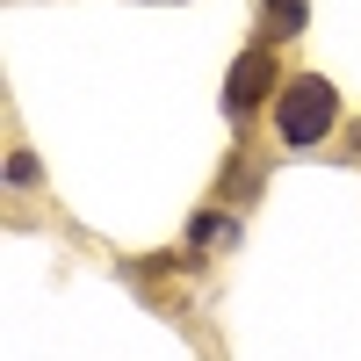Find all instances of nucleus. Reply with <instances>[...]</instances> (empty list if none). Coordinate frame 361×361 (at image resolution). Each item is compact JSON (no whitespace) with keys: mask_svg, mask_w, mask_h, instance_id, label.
<instances>
[{"mask_svg":"<svg viewBox=\"0 0 361 361\" xmlns=\"http://www.w3.org/2000/svg\"><path fill=\"white\" fill-rule=\"evenodd\" d=\"M275 94H282L275 44H246V51L231 58V73H224V116H231V123H246V116L275 109Z\"/></svg>","mask_w":361,"mask_h":361,"instance_id":"obj_2","label":"nucleus"},{"mask_svg":"<svg viewBox=\"0 0 361 361\" xmlns=\"http://www.w3.org/2000/svg\"><path fill=\"white\" fill-rule=\"evenodd\" d=\"M29 180H37V159L15 145V152H8V188H29Z\"/></svg>","mask_w":361,"mask_h":361,"instance_id":"obj_5","label":"nucleus"},{"mask_svg":"<svg viewBox=\"0 0 361 361\" xmlns=\"http://www.w3.org/2000/svg\"><path fill=\"white\" fill-rule=\"evenodd\" d=\"M311 29V0H260V44H296Z\"/></svg>","mask_w":361,"mask_h":361,"instance_id":"obj_3","label":"nucleus"},{"mask_svg":"<svg viewBox=\"0 0 361 361\" xmlns=\"http://www.w3.org/2000/svg\"><path fill=\"white\" fill-rule=\"evenodd\" d=\"M267 123H275V137L289 145V152H311V145H325L340 130V87L325 73H289L275 109H267Z\"/></svg>","mask_w":361,"mask_h":361,"instance_id":"obj_1","label":"nucleus"},{"mask_svg":"<svg viewBox=\"0 0 361 361\" xmlns=\"http://www.w3.org/2000/svg\"><path fill=\"white\" fill-rule=\"evenodd\" d=\"M217 238L231 246V217H217V209H209V217H195V231H188V246H195V253H202V246H217Z\"/></svg>","mask_w":361,"mask_h":361,"instance_id":"obj_4","label":"nucleus"}]
</instances>
